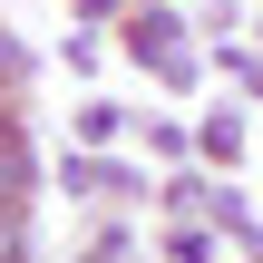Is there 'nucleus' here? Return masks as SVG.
Listing matches in <instances>:
<instances>
[{"label": "nucleus", "instance_id": "obj_5", "mask_svg": "<svg viewBox=\"0 0 263 263\" xmlns=\"http://www.w3.org/2000/svg\"><path fill=\"white\" fill-rule=\"evenodd\" d=\"M20 88H29V49L0 29V98H20Z\"/></svg>", "mask_w": 263, "mask_h": 263}, {"label": "nucleus", "instance_id": "obj_7", "mask_svg": "<svg viewBox=\"0 0 263 263\" xmlns=\"http://www.w3.org/2000/svg\"><path fill=\"white\" fill-rule=\"evenodd\" d=\"M254 263H263V254H254Z\"/></svg>", "mask_w": 263, "mask_h": 263}, {"label": "nucleus", "instance_id": "obj_3", "mask_svg": "<svg viewBox=\"0 0 263 263\" xmlns=\"http://www.w3.org/2000/svg\"><path fill=\"white\" fill-rule=\"evenodd\" d=\"M68 137H78V146H117V137H127V107H117V98H88V107L68 117Z\"/></svg>", "mask_w": 263, "mask_h": 263}, {"label": "nucleus", "instance_id": "obj_6", "mask_svg": "<svg viewBox=\"0 0 263 263\" xmlns=\"http://www.w3.org/2000/svg\"><path fill=\"white\" fill-rule=\"evenodd\" d=\"M0 263H29V205H20V215H0Z\"/></svg>", "mask_w": 263, "mask_h": 263}, {"label": "nucleus", "instance_id": "obj_2", "mask_svg": "<svg viewBox=\"0 0 263 263\" xmlns=\"http://www.w3.org/2000/svg\"><path fill=\"white\" fill-rule=\"evenodd\" d=\"M39 195V156H29V127H20V107L0 98V215H20Z\"/></svg>", "mask_w": 263, "mask_h": 263}, {"label": "nucleus", "instance_id": "obj_1", "mask_svg": "<svg viewBox=\"0 0 263 263\" xmlns=\"http://www.w3.org/2000/svg\"><path fill=\"white\" fill-rule=\"evenodd\" d=\"M117 49H127L137 68H156L166 88H195V68H205V59L185 49V20H176L166 0H137V10L117 20Z\"/></svg>", "mask_w": 263, "mask_h": 263}, {"label": "nucleus", "instance_id": "obj_4", "mask_svg": "<svg viewBox=\"0 0 263 263\" xmlns=\"http://www.w3.org/2000/svg\"><path fill=\"white\" fill-rule=\"evenodd\" d=\"M195 146H205L215 166H234V156H244V117H234V107H215V117L195 127Z\"/></svg>", "mask_w": 263, "mask_h": 263}]
</instances>
